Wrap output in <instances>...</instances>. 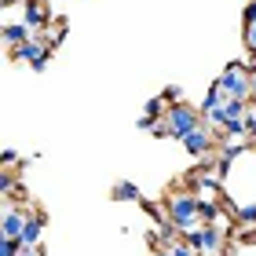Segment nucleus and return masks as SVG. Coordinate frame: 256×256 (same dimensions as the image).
Returning <instances> with one entry per match:
<instances>
[{
	"label": "nucleus",
	"mask_w": 256,
	"mask_h": 256,
	"mask_svg": "<svg viewBox=\"0 0 256 256\" xmlns=\"http://www.w3.org/2000/svg\"><path fill=\"white\" fill-rule=\"evenodd\" d=\"M183 238H187L202 256H216L220 246H224V227L220 224H202L198 230H190V234H183Z\"/></svg>",
	"instance_id": "39448f33"
},
{
	"label": "nucleus",
	"mask_w": 256,
	"mask_h": 256,
	"mask_svg": "<svg viewBox=\"0 0 256 256\" xmlns=\"http://www.w3.org/2000/svg\"><path fill=\"white\" fill-rule=\"evenodd\" d=\"M154 256H172V249H168V246H165V249H158V252H154Z\"/></svg>",
	"instance_id": "4be33fe9"
},
{
	"label": "nucleus",
	"mask_w": 256,
	"mask_h": 256,
	"mask_svg": "<svg viewBox=\"0 0 256 256\" xmlns=\"http://www.w3.org/2000/svg\"><path fill=\"white\" fill-rule=\"evenodd\" d=\"M180 96H183V88H180V84H168V88H165V96H161V99H165L168 106H176V102H180Z\"/></svg>",
	"instance_id": "dca6fc26"
},
{
	"label": "nucleus",
	"mask_w": 256,
	"mask_h": 256,
	"mask_svg": "<svg viewBox=\"0 0 256 256\" xmlns=\"http://www.w3.org/2000/svg\"><path fill=\"white\" fill-rule=\"evenodd\" d=\"M216 84L224 88V96L227 99H246L252 102V84H249V70L242 66V62H230L224 74L216 77Z\"/></svg>",
	"instance_id": "7ed1b4c3"
},
{
	"label": "nucleus",
	"mask_w": 256,
	"mask_h": 256,
	"mask_svg": "<svg viewBox=\"0 0 256 256\" xmlns=\"http://www.w3.org/2000/svg\"><path fill=\"white\" fill-rule=\"evenodd\" d=\"M22 22L33 30V33H44L52 26V15L44 8V0H22Z\"/></svg>",
	"instance_id": "0eeeda50"
},
{
	"label": "nucleus",
	"mask_w": 256,
	"mask_h": 256,
	"mask_svg": "<svg viewBox=\"0 0 256 256\" xmlns=\"http://www.w3.org/2000/svg\"><path fill=\"white\" fill-rule=\"evenodd\" d=\"M40 230H44V212H30L26 220V227H22V246H30V249H37L40 246Z\"/></svg>",
	"instance_id": "1a4fd4ad"
},
{
	"label": "nucleus",
	"mask_w": 256,
	"mask_h": 256,
	"mask_svg": "<svg viewBox=\"0 0 256 256\" xmlns=\"http://www.w3.org/2000/svg\"><path fill=\"white\" fill-rule=\"evenodd\" d=\"M165 220H172V227H180V234H190L205 224L202 220V208H198V194H168L165 198Z\"/></svg>",
	"instance_id": "f03ea898"
},
{
	"label": "nucleus",
	"mask_w": 256,
	"mask_h": 256,
	"mask_svg": "<svg viewBox=\"0 0 256 256\" xmlns=\"http://www.w3.org/2000/svg\"><path fill=\"white\" fill-rule=\"evenodd\" d=\"M246 44L256 52V26H246Z\"/></svg>",
	"instance_id": "6ab92c4d"
},
{
	"label": "nucleus",
	"mask_w": 256,
	"mask_h": 256,
	"mask_svg": "<svg viewBox=\"0 0 256 256\" xmlns=\"http://www.w3.org/2000/svg\"><path fill=\"white\" fill-rule=\"evenodd\" d=\"M48 52H52L48 33H33V37H30L26 44H18L11 55H15V59H22V62H30L33 70H44V66H48Z\"/></svg>",
	"instance_id": "20e7f679"
},
{
	"label": "nucleus",
	"mask_w": 256,
	"mask_h": 256,
	"mask_svg": "<svg viewBox=\"0 0 256 256\" xmlns=\"http://www.w3.org/2000/svg\"><path fill=\"white\" fill-rule=\"evenodd\" d=\"M249 84H252V99H256V66L249 70Z\"/></svg>",
	"instance_id": "412c9836"
},
{
	"label": "nucleus",
	"mask_w": 256,
	"mask_h": 256,
	"mask_svg": "<svg viewBox=\"0 0 256 256\" xmlns=\"http://www.w3.org/2000/svg\"><path fill=\"white\" fill-rule=\"evenodd\" d=\"M15 161H18V158H15V150H4V168H11Z\"/></svg>",
	"instance_id": "aec40b11"
},
{
	"label": "nucleus",
	"mask_w": 256,
	"mask_h": 256,
	"mask_svg": "<svg viewBox=\"0 0 256 256\" xmlns=\"http://www.w3.org/2000/svg\"><path fill=\"white\" fill-rule=\"evenodd\" d=\"M114 202H143V194H139V187L136 183H118V187H114Z\"/></svg>",
	"instance_id": "f8f14e48"
},
{
	"label": "nucleus",
	"mask_w": 256,
	"mask_h": 256,
	"mask_svg": "<svg viewBox=\"0 0 256 256\" xmlns=\"http://www.w3.org/2000/svg\"><path fill=\"white\" fill-rule=\"evenodd\" d=\"M205 124V114L194 110L190 102H176V106L165 110V118L154 124V136H172V139H187L194 128Z\"/></svg>",
	"instance_id": "f257e3e1"
},
{
	"label": "nucleus",
	"mask_w": 256,
	"mask_h": 256,
	"mask_svg": "<svg viewBox=\"0 0 256 256\" xmlns=\"http://www.w3.org/2000/svg\"><path fill=\"white\" fill-rule=\"evenodd\" d=\"M18 252H22L18 238H0V256H18Z\"/></svg>",
	"instance_id": "4468645a"
},
{
	"label": "nucleus",
	"mask_w": 256,
	"mask_h": 256,
	"mask_svg": "<svg viewBox=\"0 0 256 256\" xmlns=\"http://www.w3.org/2000/svg\"><path fill=\"white\" fill-rule=\"evenodd\" d=\"M246 139L249 143H256V110L249 106V114H246Z\"/></svg>",
	"instance_id": "2eb2a0df"
},
{
	"label": "nucleus",
	"mask_w": 256,
	"mask_h": 256,
	"mask_svg": "<svg viewBox=\"0 0 256 256\" xmlns=\"http://www.w3.org/2000/svg\"><path fill=\"white\" fill-rule=\"evenodd\" d=\"M242 18H246V26H256V0L246 8V15H242Z\"/></svg>",
	"instance_id": "a211bd4d"
},
{
	"label": "nucleus",
	"mask_w": 256,
	"mask_h": 256,
	"mask_svg": "<svg viewBox=\"0 0 256 256\" xmlns=\"http://www.w3.org/2000/svg\"><path fill=\"white\" fill-rule=\"evenodd\" d=\"M183 146H187V154H190V158H205L208 150L216 146V128H208V121H205L202 128H194V132L183 139Z\"/></svg>",
	"instance_id": "423d86ee"
},
{
	"label": "nucleus",
	"mask_w": 256,
	"mask_h": 256,
	"mask_svg": "<svg viewBox=\"0 0 256 256\" xmlns=\"http://www.w3.org/2000/svg\"><path fill=\"white\" fill-rule=\"evenodd\" d=\"M30 212L26 208H15V205H4V220H0V238H22V227H26Z\"/></svg>",
	"instance_id": "6e6552de"
},
{
	"label": "nucleus",
	"mask_w": 256,
	"mask_h": 256,
	"mask_svg": "<svg viewBox=\"0 0 256 256\" xmlns=\"http://www.w3.org/2000/svg\"><path fill=\"white\" fill-rule=\"evenodd\" d=\"M30 37H33V30L26 26V22H4V44L11 52H15L18 44H26Z\"/></svg>",
	"instance_id": "9d476101"
},
{
	"label": "nucleus",
	"mask_w": 256,
	"mask_h": 256,
	"mask_svg": "<svg viewBox=\"0 0 256 256\" xmlns=\"http://www.w3.org/2000/svg\"><path fill=\"white\" fill-rule=\"evenodd\" d=\"M168 249H172V256H202V252H198V249L190 246V242H187V238H183V242L176 238V242H172V246H168Z\"/></svg>",
	"instance_id": "ddd939ff"
},
{
	"label": "nucleus",
	"mask_w": 256,
	"mask_h": 256,
	"mask_svg": "<svg viewBox=\"0 0 256 256\" xmlns=\"http://www.w3.org/2000/svg\"><path fill=\"white\" fill-rule=\"evenodd\" d=\"M224 102H227V96H224V88H220V84H212V88L205 92V99H202V114L208 118V114H216L220 106H224Z\"/></svg>",
	"instance_id": "9b49d317"
},
{
	"label": "nucleus",
	"mask_w": 256,
	"mask_h": 256,
	"mask_svg": "<svg viewBox=\"0 0 256 256\" xmlns=\"http://www.w3.org/2000/svg\"><path fill=\"white\" fill-rule=\"evenodd\" d=\"M238 216L246 220L249 227H256V205H246V208H238Z\"/></svg>",
	"instance_id": "f3484780"
}]
</instances>
